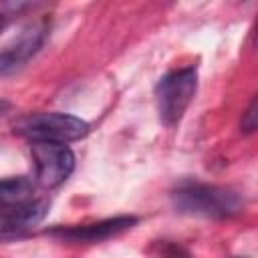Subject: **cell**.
Instances as JSON below:
<instances>
[{"label":"cell","mask_w":258,"mask_h":258,"mask_svg":"<svg viewBox=\"0 0 258 258\" xmlns=\"http://www.w3.org/2000/svg\"><path fill=\"white\" fill-rule=\"evenodd\" d=\"M8 22H10V18H8V16H6V14L0 10V30H2V28H4Z\"/></svg>","instance_id":"7c38bea8"},{"label":"cell","mask_w":258,"mask_h":258,"mask_svg":"<svg viewBox=\"0 0 258 258\" xmlns=\"http://www.w3.org/2000/svg\"><path fill=\"white\" fill-rule=\"evenodd\" d=\"M240 131L244 135H252L256 131V99L250 101L248 109L242 113V119H240Z\"/></svg>","instance_id":"30bf717a"},{"label":"cell","mask_w":258,"mask_h":258,"mask_svg":"<svg viewBox=\"0 0 258 258\" xmlns=\"http://www.w3.org/2000/svg\"><path fill=\"white\" fill-rule=\"evenodd\" d=\"M198 91V69L181 67L165 73L155 85V103L159 121L165 127H175L185 115Z\"/></svg>","instance_id":"7a4b0ae2"},{"label":"cell","mask_w":258,"mask_h":258,"mask_svg":"<svg viewBox=\"0 0 258 258\" xmlns=\"http://www.w3.org/2000/svg\"><path fill=\"white\" fill-rule=\"evenodd\" d=\"M171 206L185 216H202L212 220L232 218L242 212L244 200L238 191L222 185L183 181L171 191Z\"/></svg>","instance_id":"6da1fadb"},{"label":"cell","mask_w":258,"mask_h":258,"mask_svg":"<svg viewBox=\"0 0 258 258\" xmlns=\"http://www.w3.org/2000/svg\"><path fill=\"white\" fill-rule=\"evenodd\" d=\"M46 32H48L46 22L32 24L18 36V40H14L10 46L0 50V77L10 75L18 67H22L28 58H32L44 44Z\"/></svg>","instance_id":"52a82bcc"},{"label":"cell","mask_w":258,"mask_h":258,"mask_svg":"<svg viewBox=\"0 0 258 258\" xmlns=\"http://www.w3.org/2000/svg\"><path fill=\"white\" fill-rule=\"evenodd\" d=\"M14 133L28 141L69 143L89 133V123L69 113H32L14 123Z\"/></svg>","instance_id":"3957f363"},{"label":"cell","mask_w":258,"mask_h":258,"mask_svg":"<svg viewBox=\"0 0 258 258\" xmlns=\"http://www.w3.org/2000/svg\"><path fill=\"white\" fill-rule=\"evenodd\" d=\"M48 200L30 198L20 204L0 208V238H16L40 224L48 214Z\"/></svg>","instance_id":"8992f818"},{"label":"cell","mask_w":258,"mask_h":258,"mask_svg":"<svg viewBox=\"0 0 258 258\" xmlns=\"http://www.w3.org/2000/svg\"><path fill=\"white\" fill-rule=\"evenodd\" d=\"M137 224L135 216H115L93 224H79V226H67V228H54L50 230V236L75 244H93L103 242L113 236L123 234L125 230H131Z\"/></svg>","instance_id":"5b68a950"},{"label":"cell","mask_w":258,"mask_h":258,"mask_svg":"<svg viewBox=\"0 0 258 258\" xmlns=\"http://www.w3.org/2000/svg\"><path fill=\"white\" fill-rule=\"evenodd\" d=\"M12 109V105H10V101H6V99H0V115H4V113H8Z\"/></svg>","instance_id":"8fae6325"},{"label":"cell","mask_w":258,"mask_h":258,"mask_svg":"<svg viewBox=\"0 0 258 258\" xmlns=\"http://www.w3.org/2000/svg\"><path fill=\"white\" fill-rule=\"evenodd\" d=\"M30 153L36 169V181L42 187L60 185L75 169V155L67 143L30 141Z\"/></svg>","instance_id":"277c9868"},{"label":"cell","mask_w":258,"mask_h":258,"mask_svg":"<svg viewBox=\"0 0 258 258\" xmlns=\"http://www.w3.org/2000/svg\"><path fill=\"white\" fill-rule=\"evenodd\" d=\"M40 0H4L2 4H0V10L12 20L14 16H18V14H22V12H26V10H30L34 4H38Z\"/></svg>","instance_id":"9c48e42d"},{"label":"cell","mask_w":258,"mask_h":258,"mask_svg":"<svg viewBox=\"0 0 258 258\" xmlns=\"http://www.w3.org/2000/svg\"><path fill=\"white\" fill-rule=\"evenodd\" d=\"M34 198V185L26 177H8L0 179V208L20 204Z\"/></svg>","instance_id":"ba28073f"}]
</instances>
